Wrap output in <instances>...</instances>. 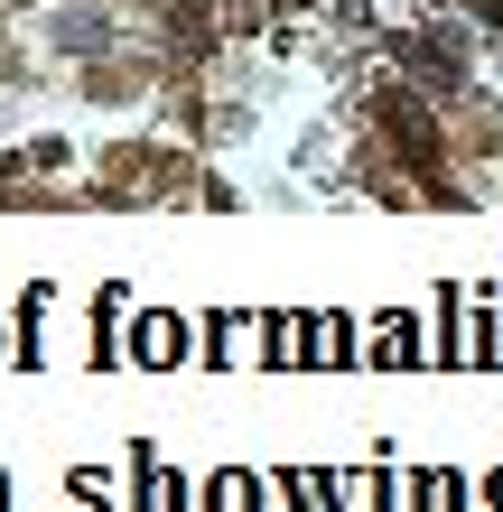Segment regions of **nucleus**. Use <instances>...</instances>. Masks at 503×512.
Returning a JSON list of instances; mask_svg holds the SVG:
<instances>
[{
  "mask_svg": "<svg viewBox=\"0 0 503 512\" xmlns=\"http://www.w3.org/2000/svg\"><path fill=\"white\" fill-rule=\"evenodd\" d=\"M205 177L187 149H103V168H94V196L103 205H168V196H196Z\"/></svg>",
  "mask_w": 503,
  "mask_h": 512,
  "instance_id": "1",
  "label": "nucleus"
},
{
  "mask_svg": "<svg viewBox=\"0 0 503 512\" xmlns=\"http://www.w3.org/2000/svg\"><path fill=\"white\" fill-rule=\"evenodd\" d=\"M131 354H140V364H187V354H196V336H187V326H177L168 308H150V317L131 326Z\"/></svg>",
  "mask_w": 503,
  "mask_h": 512,
  "instance_id": "2",
  "label": "nucleus"
},
{
  "mask_svg": "<svg viewBox=\"0 0 503 512\" xmlns=\"http://www.w3.org/2000/svg\"><path fill=\"white\" fill-rule=\"evenodd\" d=\"M140 84H150V66H122V56H94L84 66V94L94 103H140Z\"/></svg>",
  "mask_w": 503,
  "mask_h": 512,
  "instance_id": "3",
  "label": "nucleus"
},
{
  "mask_svg": "<svg viewBox=\"0 0 503 512\" xmlns=\"http://www.w3.org/2000/svg\"><path fill=\"white\" fill-rule=\"evenodd\" d=\"M261 503H271V494H261L252 466H224L215 485H205V512H261Z\"/></svg>",
  "mask_w": 503,
  "mask_h": 512,
  "instance_id": "4",
  "label": "nucleus"
},
{
  "mask_svg": "<svg viewBox=\"0 0 503 512\" xmlns=\"http://www.w3.org/2000/svg\"><path fill=\"white\" fill-rule=\"evenodd\" d=\"M373 364H420V326H410V317H382V336H373Z\"/></svg>",
  "mask_w": 503,
  "mask_h": 512,
  "instance_id": "5",
  "label": "nucleus"
},
{
  "mask_svg": "<svg viewBox=\"0 0 503 512\" xmlns=\"http://www.w3.org/2000/svg\"><path fill=\"white\" fill-rule=\"evenodd\" d=\"M233 336H243V317H215V326H205V364H233Z\"/></svg>",
  "mask_w": 503,
  "mask_h": 512,
  "instance_id": "6",
  "label": "nucleus"
},
{
  "mask_svg": "<svg viewBox=\"0 0 503 512\" xmlns=\"http://www.w3.org/2000/svg\"><path fill=\"white\" fill-rule=\"evenodd\" d=\"M19 10H28V0H19Z\"/></svg>",
  "mask_w": 503,
  "mask_h": 512,
  "instance_id": "7",
  "label": "nucleus"
}]
</instances>
